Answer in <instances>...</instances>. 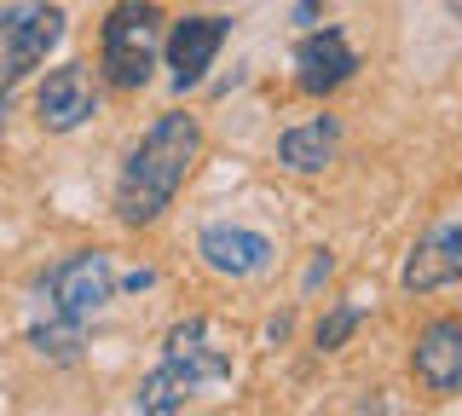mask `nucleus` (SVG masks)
<instances>
[{
	"mask_svg": "<svg viewBox=\"0 0 462 416\" xmlns=\"http://www.w3.org/2000/svg\"><path fill=\"white\" fill-rule=\"evenodd\" d=\"M329 272H336V261H329V249H318L312 261H307V278H300V290H318V283H329Z\"/></svg>",
	"mask_w": 462,
	"mask_h": 416,
	"instance_id": "4468645a",
	"label": "nucleus"
},
{
	"mask_svg": "<svg viewBox=\"0 0 462 416\" xmlns=\"http://www.w3.org/2000/svg\"><path fill=\"white\" fill-rule=\"evenodd\" d=\"M411 382L428 399H457L462 393V319L457 312H433L411 336Z\"/></svg>",
	"mask_w": 462,
	"mask_h": 416,
	"instance_id": "0eeeda50",
	"label": "nucleus"
},
{
	"mask_svg": "<svg viewBox=\"0 0 462 416\" xmlns=\"http://www.w3.org/2000/svg\"><path fill=\"white\" fill-rule=\"evenodd\" d=\"M231 382V347L220 341V324L208 312H191L162 336V358L144 370L134 411L144 416H162V411H185L197 393Z\"/></svg>",
	"mask_w": 462,
	"mask_h": 416,
	"instance_id": "f03ea898",
	"label": "nucleus"
},
{
	"mask_svg": "<svg viewBox=\"0 0 462 416\" xmlns=\"http://www.w3.org/2000/svg\"><path fill=\"white\" fill-rule=\"evenodd\" d=\"M336 151H341V116H329V110L278 134V168L283 174H300V180L324 174V168L336 162Z\"/></svg>",
	"mask_w": 462,
	"mask_h": 416,
	"instance_id": "f8f14e48",
	"label": "nucleus"
},
{
	"mask_svg": "<svg viewBox=\"0 0 462 416\" xmlns=\"http://www.w3.org/2000/svg\"><path fill=\"white\" fill-rule=\"evenodd\" d=\"M162 6L151 0H122L116 12H105L98 23V76L116 93H139L156 69V52H162Z\"/></svg>",
	"mask_w": 462,
	"mask_h": 416,
	"instance_id": "7ed1b4c3",
	"label": "nucleus"
},
{
	"mask_svg": "<svg viewBox=\"0 0 462 416\" xmlns=\"http://www.w3.org/2000/svg\"><path fill=\"white\" fill-rule=\"evenodd\" d=\"M451 12H457V18H462V0H451Z\"/></svg>",
	"mask_w": 462,
	"mask_h": 416,
	"instance_id": "f3484780",
	"label": "nucleus"
},
{
	"mask_svg": "<svg viewBox=\"0 0 462 416\" xmlns=\"http://www.w3.org/2000/svg\"><path fill=\"white\" fill-rule=\"evenodd\" d=\"M451 283H462V208L439 214V220L411 243V254H404V266H399L404 295H439V290H451Z\"/></svg>",
	"mask_w": 462,
	"mask_h": 416,
	"instance_id": "423d86ee",
	"label": "nucleus"
},
{
	"mask_svg": "<svg viewBox=\"0 0 462 416\" xmlns=\"http://www.w3.org/2000/svg\"><path fill=\"white\" fill-rule=\"evenodd\" d=\"M98 116V93H93V76L87 64H58L47 69V81L35 88V122L47 134H76Z\"/></svg>",
	"mask_w": 462,
	"mask_h": 416,
	"instance_id": "9b49d317",
	"label": "nucleus"
},
{
	"mask_svg": "<svg viewBox=\"0 0 462 416\" xmlns=\"http://www.w3.org/2000/svg\"><path fill=\"white\" fill-rule=\"evenodd\" d=\"M226 35H231V18H220V12H191V18H180L162 35V52H168V69H173V93L202 88V76L214 69V59H220Z\"/></svg>",
	"mask_w": 462,
	"mask_h": 416,
	"instance_id": "1a4fd4ad",
	"label": "nucleus"
},
{
	"mask_svg": "<svg viewBox=\"0 0 462 416\" xmlns=\"http://www.w3.org/2000/svg\"><path fill=\"white\" fill-rule=\"evenodd\" d=\"M318 12H324L318 0H300V6H295V23H300V30H312V23H318Z\"/></svg>",
	"mask_w": 462,
	"mask_h": 416,
	"instance_id": "2eb2a0df",
	"label": "nucleus"
},
{
	"mask_svg": "<svg viewBox=\"0 0 462 416\" xmlns=\"http://www.w3.org/2000/svg\"><path fill=\"white\" fill-rule=\"evenodd\" d=\"M358 76V52H353V41H346L341 30H312L300 35V47H295V88L307 93V98H329L336 88H346V81Z\"/></svg>",
	"mask_w": 462,
	"mask_h": 416,
	"instance_id": "9d476101",
	"label": "nucleus"
},
{
	"mask_svg": "<svg viewBox=\"0 0 462 416\" xmlns=\"http://www.w3.org/2000/svg\"><path fill=\"white\" fill-rule=\"evenodd\" d=\"M64 23H69L64 6H41V0L0 12V93L47 64V52L64 41Z\"/></svg>",
	"mask_w": 462,
	"mask_h": 416,
	"instance_id": "39448f33",
	"label": "nucleus"
},
{
	"mask_svg": "<svg viewBox=\"0 0 462 416\" xmlns=\"http://www.w3.org/2000/svg\"><path fill=\"white\" fill-rule=\"evenodd\" d=\"M197 261L214 272V278H260V272H272L278 261V249H272L266 232H254V226H237V220H214L197 232Z\"/></svg>",
	"mask_w": 462,
	"mask_h": 416,
	"instance_id": "6e6552de",
	"label": "nucleus"
},
{
	"mask_svg": "<svg viewBox=\"0 0 462 416\" xmlns=\"http://www.w3.org/2000/svg\"><path fill=\"white\" fill-rule=\"evenodd\" d=\"M116 300V261L110 249H76L64 254L47 278H41V307H47L52 324L87 329Z\"/></svg>",
	"mask_w": 462,
	"mask_h": 416,
	"instance_id": "20e7f679",
	"label": "nucleus"
},
{
	"mask_svg": "<svg viewBox=\"0 0 462 416\" xmlns=\"http://www.w3.org/2000/svg\"><path fill=\"white\" fill-rule=\"evenodd\" d=\"M197 162H202V122L191 110H162L139 134V145L127 151L122 174H116V220L127 232L156 226L173 208V197H180V185L191 180Z\"/></svg>",
	"mask_w": 462,
	"mask_h": 416,
	"instance_id": "f257e3e1",
	"label": "nucleus"
},
{
	"mask_svg": "<svg viewBox=\"0 0 462 416\" xmlns=\"http://www.w3.org/2000/svg\"><path fill=\"white\" fill-rule=\"evenodd\" d=\"M358 324H365V300H341V307H329L324 319L312 324V347L318 353H341L346 341L358 336Z\"/></svg>",
	"mask_w": 462,
	"mask_h": 416,
	"instance_id": "ddd939ff",
	"label": "nucleus"
},
{
	"mask_svg": "<svg viewBox=\"0 0 462 416\" xmlns=\"http://www.w3.org/2000/svg\"><path fill=\"white\" fill-rule=\"evenodd\" d=\"M6 116H12V98L0 93V139H6Z\"/></svg>",
	"mask_w": 462,
	"mask_h": 416,
	"instance_id": "dca6fc26",
	"label": "nucleus"
}]
</instances>
